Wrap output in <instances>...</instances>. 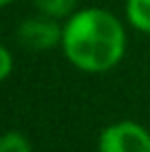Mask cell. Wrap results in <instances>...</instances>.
Here are the masks:
<instances>
[{"mask_svg": "<svg viewBox=\"0 0 150 152\" xmlns=\"http://www.w3.org/2000/svg\"><path fill=\"white\" fill-rule=\"evenodd\" d=\"M13 71V55L4 44H0V84L7 80Z\"/></svg>", "mask_w": 150, "mask_h": 152, "instance_id": "7", "label": "cell"}, {"mask_svg": "<svg viewBox=\"0 0 150 152\" xmlns=\"http://www.w3.org/2000/svg\"><path fill=\"white\" fill-rule=\"evenodd\" d=\"M33 2L40 13L51 15L55 20H66L77 7V0H33Z\"/></svg>", "mask_w": 150, "mask_h": 152, "instance_id": "5", "label": "cell"}, {"mask_svg": "<svg viewBox=\"0 0 150 152\" xmlns=\"http://www.w3.org/2000/svg\"><path fill=\"white\" fill-rule=\"evenodd\" d=\"M11 2H13V0H0V9H2V7H9Z\"/></svg>", "mask_w": 150, "mask_h": 152, "instance_id": "8", "label": "cell"}, {"mask_svg": "<svg viewBox=\"0 0 150 152\" xmlns=\"http://www.w3.org/2000/svg\"><path fill=\"white\" fill-rule=\"evenodd\" d=\"M97 152H150V130L132 119L113 121L102 128Z\"/></svg>", "mask_w": 150, "mask_h": 152, "instance_id": "2", "label": "cell"}, {"mask_svg": "<svg viewBox=\"0 0 150 152\" xmlns=\"http://www.w3.org/2000/svg\"><path fill=\"white\" fill-rule=\"evenodd\" d=\"M0 152H33V148H31L27 134L18 132V130H9V132L0 134Z\"/></svg>", "mask_w": 150, "mask_h": 152, "instance_id": "6", "label": "cell"}, {"mask_svg": "<svg viewBox=\"0 0 150 152\" xmlns=\"http://www.w3.org/2000/svg\"><path fill=\"white\" fill-rule=\"evenodd\" d=\"M126 20L132 29L150 33V0H126Z\"/></svg>", "mask_w": 150, "mask_h": 152, "instance_id": "4", "label": "cell"}, {"mask_svg": "<svg viewBox=\"0 0 150 152\" xmlns=\"http://www.w3.org/2000/svg\"><path fill=\"white\" fill-rule=\"evenodd\" d=\"M18 42L29 51H49L60 46L62 42V24L51 15H33L24 18L15 29Z\"/></svg>", "mask_w": 150, "mask_h": 152, "instance_id": "3", "label": "cell"}, {"mask_svg": "<svg viewBox=\"0 0 150 152\" xmlns=\"http://www.w3.org/2000/svg\"><path fill=\"white\" fill-rule=\"evenodd\" d=\"M126 29L113 11L86 7L73 11L62 24L60 49L82 73H108L126 55Z\"/></svg>", "mask_w": 150, "mask_h": 152, "instance_id": "1", "label": "cell"}]
</instances>
